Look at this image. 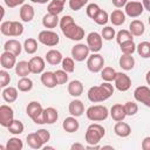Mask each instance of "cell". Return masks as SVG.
I'll return each instance as SVG.
<instances>
[{"label":"cell","instance_id":"6da1fadb","mask_svg":"<svg viewBox=\"0 0 150 150\" xmlns=\"http://www.w3.org/2000/svg\"><path fill=\"white\" fill-rule=\"evenodd\" d=\"M60 28L63 35L70 40L80 41L84 38V29L74 22L70 15H64L60 19Z\"/></svg>","mask_w":150,"mask_h":150},{"label":"cell","instance_id":"7a4b0ae2","mask_svg":"<svg viewBox=\"0 0 150 150\" xmlns=\"http://www.w3.org/2000/svg\"><path fill=\"white\" fill-rule=\"evenodd\" d=\"M114 94V87L109 82H103L100 86H94L88 90V100L93 103L103 102Z\"/></svg>","mask_w":150,"mask_h":150},{"label":"cell","instance_id":"3957f363","mask_svg":"<svg viewBox=\"0 0 150 150\" xmlns=\"http://www.w3.org/2000/svg\"><path fill=\"white\" fill-rule=\"evenodd\" d=\"M105 135V130L101 124L97 123H93L87 128L86 131V142L88 143V145H98L100 141L104 137Z\"/></svg>","mask_w":150,"mask_h":150},{"label":"cell","instance_id":"277c9868","mask_svg":"<svg viewBox=\"0 0 150 150\" xmlns=\"http://www.w3.org/2000/svg\"><path fill=\"white\" fill-rule=\"evenodd\" d=\"M43 110L45 109L42 108L41 103H39L36 101H32L30 103H28V105L26 108L27 115L36 124H45V121H43Z\"/></svg>","mask_w":150,"mask_h":150},{"label":"cell","instance_id":"5b68a950","mask_svg":"<svg viewBox=\"0 0 150 150\" xmlns=\"http://www.w3.org/2000/svg\"><path fill=\"white\" fill-rule=\"evenodd\" d=\"M0 30L6 36H20L23 33V26L19 21H4Z\"/></svg>","mask_w":150,"mask_h":150},{"label":"cell","instance_id":"8992f818","mask_svg":"<svg viewBox=\"0 0 150 150\" xmlns=\"http://www.w3.org/2000/svg\"><path fill=\"white\" fill-rule=\"evenodd\" d=\"M87 117L88 120L93 121V122H101V121H104L107 120L108 115H109V111H108V108L105 105H91L87 109Z\"/></svg>","mask_w":150,"mask_h":150},{"label":"cell","instance_id":"52a82bcc","mask_svg":"<svg viewBox=\"0 0 150 150\" xmlns=\"http://www.w3.org/2000/svg\"><path fill=\"white\" fill-rule=\"evenodd\" d=\"M104 66V59L102 55L97 54V53H93L91 55H89V57L87 59V68L91 71V73H98L102 71Z\"/></svg>","mask_w":150,"mask_h":150},{"label":"cell","instance_id":"ba28073f","mask_svg":"<svg viewBox=\"0 0 150 150\" xmlns=\"http://www.w3.org/2000/svg\"><path fill=\"white\" fill-rule=\"evenodd\" d=\"M38 40L45 45V46H48V47H54L59 43L60 41V38L59 35L53 32V30H41L39 33V36H38Z\"/></svg>","mask_w":150,"mask_h":150},{"label":"cell","instance_id":"9c48e42d","mask_svg":"<svg viewBox=\"0 0 150 150\" xmlns=\"http://www.w3.org/2000/svg\"><path fill=\"white\" fill-rule=\"evenodd\" d=\"M89 48L87 45L84 43H77L75 45L73 48H71V56H73V60L75 61H84L86 59L89 57Z\"/></svg>","mask_w":150,"mask_h":150},{"label":"cell","instance_id":"30bf717a","mask_svg":"<svg viewBox=\"0 0 150 150\" xmlns=\"http://www.w3.org/2000/svg\"><path fill=\"white\" fill-rule=\"evenodd\" d=\"M13 121H14V111H13V109L7 104L0 105V124L2 127L8 128Z\"/></svg>","mask_w":150,"mask_h":150},{"label":"cell","instance_id":"8fae6325","mask_svg":"<svg viewBox=\"0 0 150 150\" xmlns=\"http://www.w3.org/2000/svg\"><path fill=\"white\" fill-rule=\"evenodd\" d=\"M134 97L137 102L143 103L144 105L150 108V88L145 86H139L134 91Z\"/></svg>","mask_w":150,"mask_h":150},{"label":"cell","instance_id":"7c38bea8","mask_svg":"<svg viewBox=\"0 0 150 150\" xmlns=\"http://www.w3.org/2000/svg\"><path fill=\"white\" fill-rule=\"evenodd\" d=\"M87 46L93 53L100 52L102 48V36L96 32L89 33L87 36Z\"/></svg>","mask_w":150,"mask_h":150},{"label":"cell","instance_id":"4fadbf2b","mask_svg":"<svg viewBox=\"0 0 150 150\" xmlns=\"http://www.w3.org/2000/svg\"><path fill=\"white\" fill-rule=\"evenodd\" d=\"M124 11H125V14L130 18H138L143 11H144V7L142 5L141 1H128L125 7H124Z\"/></svg>","mask_w":150,"mask_h":150},{"label":"cell","instance_id":"5bb4252c","mask_svg":"<svg viewBox=\"0 0 150 150\" xmlns=\"http://www.w3.org/2000/svg\"><path fill=\"white\" fill-rule=\"evenodd\" d=\"M115 87L120 91H127L131 87V79L124 73H117L115 77Z\"/></svg>","mask_w":150,"mask_h":150},{"label":"cell","instance_id":"9a60e30c","mask_svg":"<svg viewBox=\"0 0 150 150\" xmlns=\"http://www.w3.org/2000/svg\"><path fill=\"white\" fill-rule=\"evenodd\" d=\"M0 64L4 69H11L16 66V56L9 52H4L0 56Z\"/></svg>","mask_w":150,"mask_h":150},{"label":"cell","instance_id":"2e32d148","mask_svg":"<svg viewBox=\"0 0 150 150\" xmlns=\"http://www.w3.org/2000/svg\"><path fill=\"white\" fill-rule=\"evenodd\" d=\"M110 116L114 121L116 122H122L127 114H125V109H124V104H121V103H116L111 107L110 109Z\"/></svg>","mask_w":150,"mask_h":150},{"label":"cell","instance_id":"e0dca14e","mask_svg":"<svg viewBox=\"0 0 150 150\" xmlns=\"http://www.w3.org/2000/svg\"><path fill=\"white\" fill-rule=\"evenodd\" d=\"M4 49H5V52H9V53L14 54L15 56H18V55H20V53H21L22 46H21V43H20L18 40L11 39V40H8V41L5 42Z\"/></svg>","mask_w":150,"mask_h":150},{"label":"cell","instance_id":"ac0fdd59","mask_svg":"<svg viewBox=\"0 0 150 150\" xmlns=\"http://www.w3.org/2000/svg\"><path fill=\"white\" fill-rule=\"evenodd\" d=\"M29 66H30V71L33 74H40L45 69V60L40 56H33L29 61Z\"/></svg>","mask_w":150,"mask_h":150},{"label":"cell","instance_id":"d6986e66","mask_svg":"<svg viewBox=\"0 0 150 150\" xmlns=\"http://www.w3.org/2000/svg\"><path fill=\"white\" fill-rule=\"evenodd\" d=\"M68 110L73 117H79L84 112V105L80 100H73L69 103Z\"/></svg>","mask_w":150,"mask_h":150},{"label":"cell","instance_id":"ffe728a7","mask_svg":"<svg viewBox=\"0 0 150 150\" xmlns=\"http://www.w3.org/2000/svg\"><path fill=\"white\" fill-rule=\"evenodd\" d=\"M19 14H20V19L23 22H29L34 18V8L28 4H23L20 8Z\"/></svg>","mask_w":150,"mask_h":150},{"label":"cell","instance_id":"44dd1931","mask_svg":"<svg viewBox=\"0 0 150 150\" xmlns=\"http://www.w3.org/2000/svg\"><path fill=\"white\" fill-rule=\"evenodd\" d=\"M144 30H145L144 23H143V21H141L138 19L132 20L129 25V32L132 34V36H141V35H143Z\"/></svg>","mask_w":150,"mask_h":150},{"label":"cell","instance_id":"7402d4cb","mask_svg":"<svg viewBox=\"0 0 150 150\" xmlns=\"http://www.w3.org/2000/svg\"><path fill=\"white\" fill-rule=\"evenodd\" d=\"M62 60H63V57H62L61 52H59V50H56V49H50V50H48L47 54H46V61H47L49 64H52V66L59 64L60 62H62Z\"/></svg>","mask_w":150,"mask_h":150},{"label":"cell","instance_id":"603a6c76","mask_svg":"<svg viewBox=\"0 0 150 150\" xmlns=\"http://www.w3.org/2000/svg\"><path fill=\"white\" fill-rule=\"evenodd\" d=\"M41 82L47 88H54L57 86V81L55 77V74L53 71H45L41 75Z\"/></svg>","mask_w":150,"mask_h":150},{"label":"cell","instance_id":"cb8c5ba5","mask_svg":"<svg viewBox=\"0 0 150 150\" xmlns=\"http://www.w3.org/2000/svg\"><path fill=\"white\" fill-rule=\"evenodd\" d=\"M62 127L64 129V131L67 132H75L79 130V121L76 120V117H73V116H69V117H66L63 123H62Z\"/></svg>","mask_w":150,"mask_h":150},{"label":"cell","instance_id":"d4e9b609","mask_svg":"<svg viewBox=\"0 0 150 150\" xmlns=\"http://www.w3.org/2000/svg\"><path fill=\"white\" fill-rule=\"evenodd\" d=\"M114 131L117 136L120 137H128L130 134H131V128L128 123L125 122H117L114 127Z\"/></svg>","mask_w":150,"mask_h":150},{"label":"cell","instance_id":"484cf974","mask_svg":"<svg viewBox=\"0 0 150 150\" xmlns=\"http://www.w3.org/2000/svg\"><path fill=\"white\" fill-rule=\"evenodd\" d=\"M64 0H53L48 4V7H47V11H48V14H52V15H59L62 11H63V6H64Z\"/></svg>","mask_w":150,"mask_h":150},{"label":"cell","instance_id":"4316f807","mask_svg":"<svg viewBox=\"0 0 150 150\" xmlns=\"http://www.w3.org/2000/svg\"><path fill=\"white\" fill-rule=\"evenodd\" d=\"M68 93H69V95H71L74 97L80 96L83 93V84H82V82L79 81V80L70 81L69 84H68Z\"/></svg>","mask_w":150,"mask_h":150},{"label":"cell","instance_id":"83f0119b","mask_svg":"<svg viewBox=\"0 0 150 150\" xmlns=\"http://www.w3.org/2000/svg\"><path fill=\"white\" fill-rule=\"evenodd\" d=\"M59 118V114H57V110L53 107H48L43 110V121L45 123L47 124H53L57 121Z\"/></svg>","mask_w":150,"mask_h":150},{"label":"cell","instance_id":"f1b7e54d","mask_svg":"<svg viewBox=\"0 0 150 150\" xmlns=\"http://www.w3.org/2000/svg\"><path fill=\"white\" fill-rule=\"evenodd\" d=\"M26 139H27L28 146L32 148V149H40V148H42L43 144H45L43 141L40 138V136H39L36 132L28 134L27 137H26Z\"/></svg>","mask_w":150,"mask_h":150},{"label":"cell","instance_id":"f546056e","mask_svg":"<svg viewBox=\"0 0 150 150\" xmlns=\"http://www.w3.org/2000/svg\"><path fill=\"white\" fill-rule=\"evenodd\" d=\"M15 73L18 76H20L21 79L22 77H27L32 71H30V66H29V62L27 61H19L15 66Z\"/></svg>","mask_w":150,"mask_h":150},{"label":"cell","instance_id":"4dcf8cb0","mask_svg":"<svg viewBox=\"0 0 150 150\" xmlns=\"http://www.w3.org/2000/svg\"><path fill=\"white\" fill-rule=\"evenodd\" d=\"M2 98L8 102V103H13L16 101L18 98V89L14 88V87H7V88H4L2 90Z\"/></svg>","mask_w":150,"mask_h":150},{"label":"cell","instance_id":"1f68e13d","mask_svg":"<svg viewBox=\"0 0 150 150\" xmlns=\"http://www.w3.org/2000/svg\"><path fill=\"white\" fill-rule=\"evenodd\" d=\"M110 21L114 26H121L125 22V14L121 9H115L110 14Z\"/></svg>","mask_w":150,"mask_h":150},{"label":"cell","instance_id":"d6a6232c","mask_svg":"<svg viewBox=\"0 0 150 150\" xmlns=\"http://www.w3.org/2000/svg\"><path fill=\"white\" fill-rule=\"evenodd\" d=\"M120 67L124 70H131L135 66V59L131 55H122L118 60Z\"/></svg>","mask_w":150,"mask_h":150},{"label":"cell","instance_id":"836d02e7","mask_svg":"<svg viewBox=\"0 0 150 150\" xmlns=\"http://www.w3.org/2000/svg\"><path fill=\"white\" fill-rule=\"evenodd\" d=\"M60 23V20L57 15H52V14H46L42 18V25L46 28H55Z\"/></svg>","mask_w":150,"mask_h":150},{"label":"cell","instance_id":"e575fe53","mask_svg":"<svg viewBox=\"0 0 150 150\" xmlns=\"http://www.w3.org/2000/svg\"><path fill=\"white\" fill-rule=\"evenodd\" d=\"M136 50L138 53V55L143 59H148L150 57V42L149 41H143L141 43L137 45Z\"/></svg>","mask_w":150,"mask_h":150},{"label":"cell","instance_id":"d590c367","mask_svg":"<svg viewBox=\"0 0 150 150\" xmlns=\"http://www.w3.org/2000/svg\"><path fill=\"white\" fill-rule=\"evenodd\" d=\"M116 74H117V71L112 67H104L101 71V77L105 82H111V81H115Z\"/></svg>","mask_w":150,"mask_h":150},{"label":"cell","instance_id":"8d00e7d4","mask_svg":"<svg viewBox=\"0 0 150 150\" xmlns=\"http://www.w3.org/2000/svg\"><path fill=\"white\" fill-rule=\"evenodd\" d=\"M23 49L27 54H34L38 50V41L33 38H28L23 42Z\"/></svg>","mask_w":150,"mask_h":150},{"label":"cell","instance_id":"74e56055","mask_svg":"<svg viewBox=\"0 0 150 150\" xmlns=\"http://www.w3.org/2000/svg\"><path fill=\"white\" fill-rule=\"evenodd\" d=\"M6 150H22V146H23V143L20 138L18 137H12L7 141L6 143Z\"/></svg>","mask_w":150,"mask_h":150},{"label":"cell","instance_id":"f35d334b","mask_svg":"<svg viewBox=\"0 0 150 150\" xmlns=\"http://www.w3.org/2000/svg\"><path fill=\"white\" fill-rule=\"evenodd\" d=\"M132 39H134L132 34L127 29H122L116 34V41L118 45H122V43L128 42V41H132Z\"/></svg>","mask_w":150,"mask_h":150},{"label":"cell","instance_id":"ab89813d","mask_svg":"<svg viewBox=\"0 0 150 150\" xmlns=\"http://www.w3.org/2000/svg\"><path fill=\"white\" fill-rule=\"evenodd\" d=\"M32 88H33V81L29 77H22L18 81V89L20 91L26 93V91L32 90Z\"/></svg>","mask_w":150,"mask_h":150},{"label":"cell","instance_id":"60d3db41","mask_svg":"<svg viewBox=\"0 0 150 150\" xmlns=\"http://www.w3.org/2000/svg\"><path fill=\"white\" fill-rule=\"evenodd\" d=\"M23 129H25V127H23L22 122L19 121V120H14V121L11 123V125L8 127V131H9L11 134H13V135L22 134V132H23Z\"/></svg>","mask_w":150,"mask_h":150},{"label":"cell","instance_id":"b9f144b4","mask_svg":"<svg viewBox=\"0 0 150 150\" xmlns=\"http://www.w3.org/2000/svg\"><path fill=\"white\" fill-rule=\"evenodd\" d=\"M121 47V52L123 53V55H132V53L136 50V45L134 41H128V42H124L122 45H120Z\"/></svg>","mask_w":150,"mask_h":150},{"label":"cell","instance_id":"7bdbcfd3","mask_svg":"<svg viewBox=\"0 0 150 150\" xmlns=\"http://www.w3.org/2000/svg\"><path fill=\"white\" fill-rule=\"evenodd\" d=\"M87 15L90 18V19H95L96 16H97V14L100 13V11H101V8L98 7V5L97 4H94V2H91V4H88V6H87Z\"/></svg>","mask_w":150,"mask_h":150},{"label":"cell","instance_id":"ee69618b","mask_svg":"<svg viewBox=\"0 0 150 150\" xmlns=\"http://www.w3.org/2000/svg\"><path fill=\"white\" fill-rule=\"evenodd\" d=\"M61 63H62V70H64L66 73H73L75 70V63L71 57H64Z\"/></svg>","mask_w":150,"mask_h":150},{"label":"cell","instance_id":"f6af8a7d","mask_svg":"<svg viewBox=\"0 0 150 150\" xmlns=\"http://www.w3.org/2000/svg\"><path fill=\"white\" fill-rule=\"evenodd\" d=\"M115 35H116V33H115V29H114L112 27L107 26V27L102 28V33H101L102 39H104V40L109 41V40L114 39V38H115Z\"/></svg>","mask_w":150,"mask_h":150},{"label":"cell","instance_id":"bcb514c9","mask_svg":"<svg viewBox=\"0 0 150 150\" xmlns=\"http://www.w3.org/2000/svg\"><path fill=\"white\" fill-rule=\"evenodd\" d=\"M124 109H125V114L127 115L132 116L138 111V105H137V103H135L132 101H129V102H127L124 104Z\"/></svg>","mask_w":150,"mask_h":150},{"label":"cell","instance_id":"7dc6e473","mask_svg":"<svg viewBox=\"0 0 150 150\" xmlns=\"http://www.w3.org/2000/svg\"><path fill=\"white\" fill-rule=\"evenodd\" d=\"M108 20H109V15H108V13H107L105 11H103V9H101L100 13L97 14V16L94 19V21H95L97 25H101V26L105 25V23L108 22Z\"/></svg>","mask_w":150,"mask_h":150},{"label":"cell","instance_id":"c3c4849f","mask_svg":"<svg viewBox=\"0 0 150 150\" xmlns=\"http://www.w3.org/2000/svg\"><path fill=\"white\" fill-rule=\"evenodd\" d=\"M54 74H55V77H56L57 84H64V83L68 81V73H66L64 70L60 69V70L54 71Z\"/></svg>","mask_w":150,"mask_h":150},{"label":"cell","instance_id":"681fc988","mask_svg":"<svg viewBox=\"0 0 150 150\" xmlns=\"http://www.w3.org/2000/svg\"><path fill=\"white\" fill-rule=\"evenodd\" d=\"M9 82H11L9 74L5 69L0 70V87L1 88H7V86L9 84Z\"/></svg>","mask_w":150,"mask_h":150},{"label":"cell","instance_id":"f907efd6","mask_svg":"<svg viewBox=\"0 0 150 150\" xmlns=\"http://www.w3.org/2000/svg\"><path fill=\"white\" fill-rule=\"evenodd\" d=\"M87 4H88V0H70L69 1V7L73 11H79Z\"/></svg>","mask_w":150,"mask_h":150},{"label":"cell","instance_id":"816d5d0a","mask_svg":"<svg viewBox=\"0 0 150 150\" xmlns=\"http://www.w3.org/2000/svg\"><path fill=\"white\" fill-rule=\"evenodd\" d=\"M36 134L40 136V138L43 141V143H47V142L49 141V138H50V134H49V131L46 130V129H40V130L36 131Z\"/></svg>","mask_w":150,"mask_h":150},{"label":"cell","instance_id":"f5cc1de1","mask_svg":"<svg viewBox=\"0 0 150 150\" xmlns=\"http://www.w3.org/2000/svg\"><path fill=\"white\" fill-rule=\"evenodd\" d=\"M5 4L8 7H15L18 5H23V0H5Z\"/></svg>","mask_w":150,"mask_h":150},{"label":"cell","instance_id":"db71d44e","mask_svg":"<svg viewBox=\"0 0 150 150\" xmlns=\"http://www.w3.org/2000/svg\"><path fill=\"white\" fill-rule=\"evenodd\" d=\"M142 150H150V137H145L142 141Z\"/></svg>","mask_w":150,"mask_h":150},{"label":"cell","instance_id":"11a10c76","mask_svg":"<svg viewBox=\"0 0 150 150\" xmlns=\"http://www.w3.org/2000/svg\"><path fill=\"white\" fill-rule=\"evenodd\" d=\"M70 150H87V149L84 148L83 144H81V143H79V142H75V143L71 144Z\"/></svg>","mask_w":150,"mask_h":150},{"label":"cell","instance_id":"9f6ffc18","mask_svg":"<svg viewBox=\"0 0 150 150\" xmlns=\"http://www.w3.org/2000/svg\"><path fill=\"white\" fill-rule=\"evenodd\" d=\"M127 0H120V1H117V0H114L112 1V5L115 6V7H117V8H121V7H125V5H127Z\"/></svg>","mask_w":150,"mask_h":150},{"label":"cell","instance_id":"6f0895ef","mask_svg":"<svg viewBox=\"0 0 150 150\" xmlns=\"http://www.w3.org/2000/svg\"><path fill=\"white\" fill-rule=\"evenodd\" d=\"M142 5L144 7V9H146L148 12H150V0H143Z\"/></svg>","mask_w":150,"mask_h":150},{"label":"cell","instance_id":"680465c9","mask_svg":"<svg viewBox=\"0 0 150 150\" xmlns=\"http://www.w3.org/2000/svg\"><path fill=\"white\" fill-rule=\"evenodd\" d=\"M100 148L101 146H98V145H88V146H86L87 150H100Z\"/></svg>","mask_w":150,"mask_h":150},{"label":"cell","instance_id":"91938a15","mask_svg":"<svg viewBox=\"0 0 150 150\" xmlns=\"http://www.w3.org/2000/svg\"><path fill=\"white\" fill-rule=\"evenodd\" d=\"M100 150H115V148L111 145H103L100 148Z\"/></svg>","mask_w":150,"mask_h":150},{"label":"cell","instance_id":"94428289","mask_svg":"<svg viewBox=\"0 0 150 150\" xmlns=\"http://www.w3.org/2000/svg\"><path fill=\"white\" fill-rule=\"evenodd\" d=\"M145 81H146V83L150 86V70L146 73V75H145Z\"/></svg>","mask_w":150,"mask_h":150},{"label":"cell","instance_id":"6125c7cd","mask_svg":"<svg viewBox=\"0 0 150 150\" xmlns=\"http://www.w3.org/2000/svg\"><path fill=\"white\" fill-rule=\"evenodd\" d=\"M42 150H56V149L53 148V146H50V145H46V146L42 148Z\"/></svg>","mask_w":150,"mask_h":150},{"label":"cell","instance_id":"be15d7a7","mask_svg":"<svg viewBox=\"0 0 150 150\" xmlns=\"http://www.w3.org/2000/svg\"><path fill=\"white\" fill-rule=\"evenodd\" d=\"M0 150H6V146L5 145H0Z\"/></svg>","mask_w":150,"mask_h":150},{"label":"cell","instance_id":"e7e4bbea","mask_svg":"<svg viewBox=\"0 0 150 150\" xmlns=\"http://www.w3.org/2000/svg\"><path fill=\"white\" fill-rule=\"evenodd\" d=\"M148 21H149V25H150V16L148 18Z\"/></svg>","mask_w":150,"mask_h":150}]
</instances>
